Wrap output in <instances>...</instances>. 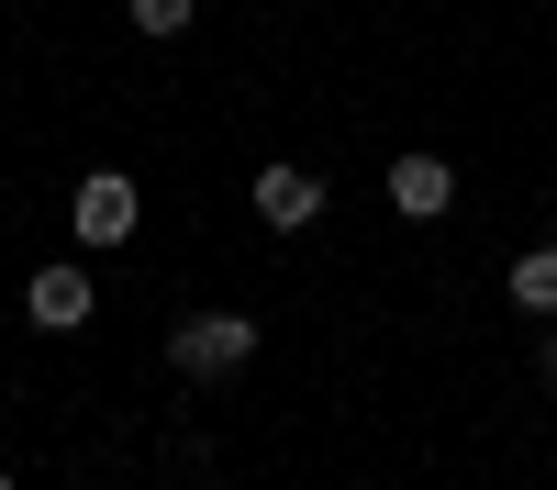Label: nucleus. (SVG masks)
<instances>
[{
    "mask_svg": "<svg viewBox=\"0 0 557 490\" xmlns=\"http://www.w3.org/2000/svg\"><path fill=\"white\" fill-rule=\"evenodd\" d=\"M391 212H401V223H446V212H457V167H446L435 146H401V156H391Z\"/></svg>",
    "mask_w": 557,
    "mask_h": 490,
    "instance_id": "nucleus-5",
    "label": "nucleus"
},
{
    "mask_svg": "<svg viewBox=\"0 0 557 490\" xmlns=\"http://www.w3.org/2000/svg\"><path fill=\"white\" fill-rule=\"evenodd\" d=\"M246 201H257V223H268V235H312V223H323V167H290V156H268Z\"/></svg>",
    "mask_w": 557,
    "mask_h": 490,
    "instance_id": "nucleus-4",
    "label": "nucleus"
},
{
    "mask_svg": "<svg viewBox=\"0 0 557 490\" xmlns=\"http://www.w3.org/2000/svg\"><path fill=\"white\" fill-rule=\"evenodd\" d=\"M89 312H101V279H89V267H67V256L23 279V324H34V335H78Z\"/></svg>",
    "mask_w": 557,
    "mask_h": 490,
    "instance_id": "nucleus-2",
    "label": "nucleus"
},
{
    "mask_svg": "<svg viewBox=\"0 0 557 490\" xmlns=\"http://www.w3.org/2000/svg\"><path fill=\"white\" fill-rule=\"evenodd\" d=\"M134 212H146V201H134V178H123V167H89L78 190H67L78 246H134Z\"/></svg>",
    "mask_w": 557,
    "mask_h": 490,
    "instance_id": "nucleus-3",
    "label": "nucleus"
},
{
    "mask_svg": "<svg viewBox=\"0 0 557 490\" xmlns=\"http://www.w3.org/2000/svg\"><path fill=\"white\" fill-rule=\"evenodd\" d=\"M0 490H23V479H12V468H0Z\"/></svg>",
    "mask_w": 557,
    "mask_h": 490,
    "instance_id": "nucleus-9",
    "label": "nucleus"
},
{
    "mask_svg": "<svg viewBox=\"0 0 557 490\" xmlns=\"http://www.w3.org/2000/svg\"><path fill=\"white\" fill-rule=\"evenodd\" d=\"M535 379L557 390V324H535Z\"/></svg>",
    "mask_w": 557,
    "mask_h": 490,
    "instance_id": "nucleus-8",
    "label": "nucleus"
},
{
    "mask_svg": "<svg viewBox=\"0 0 557 490\" xmlns=\"http://www.w3.org/2000/svg\"><path fill=\"white\" fill-rule=\"evenodd\" d=\"M502 290H513V312H524V324H557V246H524Z\"/></svg>",
    "mask_w": 557,
    "mask_h": 490,
    "instance_id": "nucleus-6",
    "label": "nucleus"
},
{
    "mask_svg": "<svg viewBox=\"0 0 557 490\" xmlns=\"http://www.w3.org/2000/svg\"><path fill=\"white\" fill-rule=\"evenodd\" d=\"M190 12H201V0H134V34H146V45H178Z\"/></svg>",
    "mask_w": 557,
    "mask_h": 490,
    "instance_id": "nucleus-7",
    "label": "nucleus"
},
{
    "mask_svg": "<svg viewBox=\"0 0 557 490\" xmlns=\"http://www.w3.org/2000/svg\"><path fill=\"white\" fill-rule=\"evenodd\" d=\"M257 345H268L257 312H178V324H168V368L190 390H223L235 368H257Z\"/></svg>",
    "mask_w": 557,
    "mask_h": 490,
    "instance_id": "nucleus-1",
    "label": "nucleus"
}]
</instances>
